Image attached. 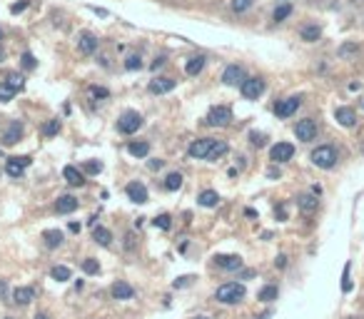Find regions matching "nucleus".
Wrapping results in <instances>:
<instances>
[{"mask_svg":"<svg viewBox=\"0 0 364 319\" xmlns=\"http://www.w3.org/2000/svg\"><path fill=\"white\" fill-rule=\"evenodd\" d=\"M50 277L55 279V282H65V279H70V270L63 267V264H58V267L50 270Z\"/></svg>","mask_w":364,"mask_h":319,"instance_id":"33","label":"nucleus"},{"mask_svg":"<svg viewBox=\"0 0 364 319\" xmlns=\"http://www.w3.org/2000/svg\"><path fill=\"white\" fill-rule=\"evenodd\" d=\"M92 239H95L97 244L108 247V244L113 242V232H110V230H105V227H100V225H95V227H92Z\"/></svg>","mask_w":364,"mask_h":319,"instance_id":"24","label":"nucleus"},{"mask_svg":"<svg viewBox=\"0 0 364 319\" xmlns=\"http://www.w3.org/2000/svg\"><path fill=\"white\" fill-rule=\"evenodd\" d=\"M63 177L68 180V185H73V187H82L85 185V177H82V172L78 167H73V165H68L65 170H63Z\"/></svg>","mask_w":364,"mask_h":319,"instance_id":"21","label":"nucleus"},{"mask_svg":"<svg viewBox=\"0 0 364 319\" xmlns=\"http://www.w3.org/2000/svg\"><path fill=\"white\" fill-rule=\"evenodd\" d=\"M70 232H80V225H78V222H70Z\"/></svg>","mask_w":364,"mask_h":319,"instance_id":"54","label":"nucleus"},{"mask_svg":"<svg viewBox=\"0 0 364 319\" xmlns=\"http://www.w3.org/2000/svg\"><path fill=\"white\" fill-rule=\"evenodd\" d=\"M362 108H364V102H362Z\"/></svg>","mask_w":364,"mask_h":319,"instance_id":"59","label":"nucleus"},{"mask_svg":"<svg viewBox=\"0 0 364 319\" xmlns=\"http://www.w3.org/2000/svg\"><path fill=\"white\" fill-rule=\"evenodd\" d=\"M125 68H127V70H140V68H142V60H140V55H130V58L125 60Z\"/></svg>","mask_w":364,"mask_h":319,"instance_id":"39","label":"nucleus"},{"mask_svg":"<svg viewBox=\"0 0 364 319\" xmlns=\"http://www.w3.org/2000/svg\"><path fill=\"white\" fill-rule=\"evenodd\" d=\"M222 155H227V142L217 140V142H215V147L210 150V155H207V160H217V157H222Z\"/></svg>","mask_w":364,"mask_h":319,"instance_id":"34","label":"nucleus"},{"mask_svg":"<svg viewBox=\"0 0 364 319\" xmlns=\"http://www.w3.org/2000/svg\"><path fill=\"white\" fill-rule=\"evenodd\" d=\"M110 292H113V297H115V299H132V297H135V289H132L127 282H122V279H118V282L113 284V289H110Z\"/></svg>","mask_w":364,"mask_h":319,"instance_id":"19","label":"nucleus"},{"mask_svg":"<svg viewBox=\"0 0 364 319\" xmlns=\"http://www.w3.org/2000/svg\"><path fill=\"white\" fill-rule=\"evenodd\" d=\"M240 92H242L244 100H257V97L265 92V80L262 78H244V82L240 85Z\"/></svg>","mask_w":364,"mask_h":319,"instance_id":"5","label":"nucleus"},{"mask_svg":"<svg viewBox=\"0 0 364 319\" xmlns=\"http://www.w3.org/2000/svg\"><path fill=\"white\" fill-rule=\"evenodd\" d=\"M33 299H35V289L33 287H18L13 292V302L15 304H30Z\"/></svg>","mask_w":364,"mask_h":319,"instance_id":"20","label":"nucleus"},{"mask_svg":"<svg viewBox=\"0 0 364 319\" xmlns=\"http://www.w3.org/2000/svg\"><path fill=\"white\" fill-rule=\"evenodd\" d=\"M299 35H302L304 42H317V40L322 38V28H320V25H304Z\"/></svg>","mask_w":364,"mask_h":319,"instance_id":"25","label":"nucleus"},{"mask_svg":"<svg viewBox=\"0 0 364 319\" xmlns=\"http://www.w3.org/2000/svg\"><path fill=\"white\" fill-rule=\"evenodd\" d=\"M197 202H200L202 207H217L220 195H217L215 190H202V192H200V197H197Z\"/></svg>","mask_w":364,"mask_h":319,"instance_id":"29","label":"nucleus"},{"mask_svg":"<svg viewBox=\"0 0 364 319\" xmlns=\"http://www.w3.org/2000/svg\"><path fill=\"white\" fill-rule=\"evenodd\" d=\"M127 152H130L132 157H147L150 145H147V142H142V140H140V142H130V145H127Z\"/></svg>","mask_w":364,"mask_h":319,"instance_id":"28","label":"nucleus"},{"mask_svg":"<svg viewBox=\"0 0 364 319\" xmlns=\"http://www.w3.org/2000/svg\"><path fill=\"white\" fill-rule=\"evenodd\" d=\"M230 122H232V110L227 105H217L207 113V125L212 127H227Z\"/></svg>","mask_w":364,"mask_h":319,"instance_id":"4","label":"nucleus"},{"mask_svg":"<svg viewBox=\"0 0 364 319\" xmlns=\"http://www.w3.org/2000/svg\"><path fill=\"white\" fill-rule=\"evenodd\" d=\"M292 157H294V145L292 142H277L270 150V160L272 162H289Z\"/></svg>","mask_w":364,"mask_h":319,"instance_id":"9","label":"nucleus"},{"mask_svg":"<svg viewBox=\"0 0 364 319\" xmlns=\"http://www.w3.org/2000/svg\"><path fill=\"white\" fill-rule=\"evenodd\" d=\"M165 65V58H158L155 63H152V70H158V68H162Z\"/></svg>","mask_w":364,"mask_h":319,"instance_id":"52","label":"nucleus"},{"mask_svg":"<svg viewBox=\"0 0 364 319\" xmlns=\"http://www.w3.org/2000/svg\"><path fill=\"white\" fill-rule=\"evenodd\" d=\"M192 279H195V277H190V275H185V277L175 279V284H172V287H175V289H177V287H187V284H192Z\"/></svg>","mask_w":364,"mask_h":319,"instance_id":"46","label":"nucleus"},{"mask_svg":"<svg viewBox=\"0 0 364 319\" xmlns=\"http://www.w3.org/2000/svg\"><path fill=\"white\" fill-rule=\"evenodd\" d=\"M60 132V120H47L45 125H42V135L45 137H53V135H58Z\"/></svg>","mask_w":364,"mask_h":319,"instance_id":"35","label":"nucleus"},{"mask_svg":"<svg viewBox=\"0 0 364 319\" xmlns=\"http://www.w3.org/2000/svg\"><path fill=\"white\" fill-rule=\"evenodd\" d=\"M302 105V97L299 95H294V97H284V100H280L277 105H275V115L277 118H289V115H294L297 113V108Z\"/></svg>","mask_w":364,"mask_h":319,"instance_id":"8","label":"nucleus"},{"mask_svg":"<svg viewBox=\"0 0 364 319\" xmlns=\"http://www.w3.org/2000/svg\"><path fill=\"white\" fill-rule=\"evenodd\" d=\"M82 272H85V275H97V272H100L97 259H82Z\"/></svg>","mask_w":364,"mask_h":319,"instance_id":"36","label":"nucleus"},{"mask_svg":"<svg viewBox=\"0 0 364 319\" xmlns=\"http://www.w3.org/2000/svg\"><path fill=\"white\" fill-rule=\"evenodd\" d=\"M294 135H297V140H302V142H312L315 137H317V122L315 120H299L297 125H294Z\"/></svg>","mask_w":364,"mask_h":319,"instance_id":"6","label":"nucleus"},{"mask_svg":"<svg viewBox=\"0 0 364 319\" xmlns=\"http://www.w3.org/2000/svg\"><path fill=\"white\" fill-rule=\"evenodd\" d=\"M78 50H80L82 55H92L97 50V38L92 33H82L80 38H78Z\"/></svg>","mask_w":364,"mask_h":319,"instance_id":"16","label":"nucleus"},{"mask_svg":"<svg viewBox=\"0 0 364 319\" xmlns=\"http://www.w3.org/2000/svg\"><path fill=\"white\" fill-rule=\"evenodd\" d=\"M55 209H58V215H70V212L78 209V199L73 197V195H63L55 202Z\"/></svg>","mask_w":364,"mask_h":319,"instance_id":"18","label":"nucleus"},{"mask_svg":"<svg viewBox=\"0 0 364 319\" xmlns=\"http://www.w3.org/2000/svg\"><path fill=\"white\" fill-rule=\"evenodd\" d=\"M244 294H247V289H244V284L240 282H227V284H222V287H217V302H222V304H237V302H242Z\"/></svg>","mask_w":364,"mask_h":319,"instance_id":"1","label":"nucleus"},{"mask_svg":"<svg viewBox=\"0 0 364 319\" xmlns=\"http://www.w3.org/2000/svg\"><path fill=\"white\" fill-rule=\"evenodd\" d=\"M42 239H45V244H47L50 249H55V247L63 244V232H60V230H45V232H42Z\"/></svg>","mask_w":364,"mask_h":319,"instance_id":"26","label":"nucleus"},{"mask_svg":"<svg viewBox=\"0 0 364 319\" xmlns=\"http://www.w3.org/2000/svg\"><path fill=\"white\" fill-rule=\"evenodd\" d=\"M252 3H254V0H232V10H235V13H244V10L252 8Z\"/></svg>","mask_w":364,"mask_h":319,"instance_id":"40","label":"nucleus"},{"mask_svg":"<svg viewBox=\"0 0 364 319\" xmlns=\"http://www.w3.org/2000/svg\"><path fill=\"white\" fill-rule=\"evenodd\" d=\"M0 40H3V30H0Z\"/></svg>","mask_w":364,"mask_h":319,"instance_id":"58","label":"nucleus"},{"mask_svg":"<svg viewBox=\"0 0 364 319\" xmlns=\"http://www.w3.org/2000/svg\"><path fill=\"white\" fill-rule=\"evenodd\" d=\"M142 115L140 113H135V110H127V113H122V118L118 120V132L122 135H132V132H137L140 127H142Z\"/></svg>","mask_w":364,"mask_h":319,"instance_id":"3","label":"nucleus"},{"mask_svg":"<svg viewBox=\"0 0 364 319\" xmlns=\"http://www.w3.org/2000/svg\"><path fill=\"white\" fill-rule=\"evenodd\" d=\"M334 118H337V122H339L342 127H354V125H357V113H354L352 108H337V110H334Z\"/></svg>","mask_w":364,"mask_h":319,"instance_id":"15","label":"nucleus"},{"mask_svg":"<svg viewBox=\"0 0 364 319\" xmlns=\"http://www.w3.org/2000/svg\"><path fill=\"white\" fill-rule=\"evenodd\" d=\"M357 50H359L357 45H342V47H339V55L344 58V55H352V52H357Z\"/></svg>","mask_w":364,"mask_h":319,"instance_id":"47","label":"nucleus"},{"mask_svg":"<svg viewBox=\"0 0 364 319\" xmlns=\"http://www.w3.org/2000/svg\"><path fill=\"white\" fill-rule=\"evenodd\" d=\"M275 264H277V267H280V270H282V267H287V257H284V254H280V257H277V262H275Z\"/></svg>","mask_w":364,"mask_h":319,"instance_id":"50","label":"nucleus"},{"mask_svg":"<svg viewBox=\"0 0 364 319\" xmlns=\"http://www.w3.org/2000/svg\"><path fill=\"white\" fill-rule=\"evenodd\" d=\"M204 68V58L202 55H195V58H190L187 60V65H185V73L190 75V78H195V75H200Z\"/></svg>","mask_w":364,"mask_h":319,"instance_id":"22","label":"nucleus"},{"mask_svg":"<svg viewBox=\"0 0 364 319\" xmlns=\"http://www.w3.org/2000/svg\"><path fill=\"white\" fill-rule=\"evenodd\" d=\"M289 15H292V5H289V3H282V5H277V8H275V13H272L275 23H282V20H287Z\"/></svg>","mask_w":364,"mask_h":319,"instance_id":"32","label":"nucleus"},{"mask_svg":"<svg viewBox=\"0 0 364 319\" xmlns=\"http://www.w3.org/2000/svg\"><path fill=\"white\" fill-rule=\"evenodd\" d=\"M90 92H92L95 97H110V92H108L105 87H97V85H92V87H90Z\"/></svg>","mask_w":364,"mask_h":319,"instance_id":"44","label":"nucleus"},{"mask_svg":"<svg viewBox=\"0 0 364 319\" xmlns=\"http://www.w3.org/2000/svg\"><path fill=\"white\" fill-rule=\"evenodd\" d=\"M15 92H18V87H15L10 80H3V82H0V102H10V100L15 97Z\"/></svg>","mask_w":364,"mask_h":319,"instance_id":"27","label":"nucleus"},{"mask_svg":"<svg viewBox=\"0 0 364 319\" xmlns=\"http://www.w3.org/2000/svg\"><path fill=\"white\" fill-rule=\"evenodd\" d=\"M270 317H272V314H270V312H267V314H262V317H259V319H270Z\"/></svg>","mask_w":364,"mask_h":319,"instance_id":"56","label":"nucleus"},{"mask_svg":"<svg viewBox=\"0 0 364 319\" xmlns=\"http://www.w3.org/2000/svg\"><path fill=\"white\" fill-rule=\"evenodd\" d=\"M90 10H92V13H97L100 18H108V10H105V8H92V5H90Z\"/></svg>","mask_w":364,"mask_h":319,"instance_id":"49","label":"nucleus"},{"mask_svg":"<svg viewBox=\"0 0 364 319\" xmlns=\"http://www.w3.org/2000/svg\"><path fill=\"white\" fill-rule=\"evenodd\" d=\"M277 294H280V292H277V287H275V284H267V287H262V289H259L257 299H259V302H275V299H277Z\"/></svg>","mask_w":364,"mask_h":319,"instance_id":"31","label":"nucleus"},{"mask_svg":"<svg viewBox=\"0 0 364 319\" xmlns=\"http://www.w3.org/2000/svg\"><path fill=\"white\" fill-rule=\"evenodd\" d=\"M249 137H252V145H257V147L265 145V135L262 132H249Z\"/></svg>","mask_w":364,"mask_h":319,"instance_id":"45","label":"nucleus"},{"mask_svg":"<svg viewBox=\"0 0 364 319\" xmlns=\"http://www.w3.org/2000/svg\"><path fill=\"white\" fill-rule=\"evenodd\" d=\"M35 319H50L47 314H35Z\"/></svg>","mask_w":364,"mask_h":319,"instance_id":"55","label":"nucleus"},{"mask_svg":"<svg viewBox=\"0 0 364 319\" xmlns=\"http://www.w3.org/2000/svg\"><path fill=\"white\" fill-rule=\"evenodd\" d=\"M349 270H352V264L347 262V264H344V272H342V292H352V279H349Z\"/></svg>","mask_w":364,"mask_h":319,"instance_id":"37","label":"nucleus"},{"mask_svg":"<svg viewBox=\"0 0 364 319\" xmlns=\"http://www.w3.org/2000/svg\"><path fill=\"white\" fill-rule=\"evenodd\" d=\"M222 82L225 85H242L244 82V70L240 68V65H227L225 68V73H222Z\"/></svg>","mask_w":364,"mask_h":319,"instance_id":"11","label":"nucleus"},{"mask_svg":"<svg viewBox=\"0 0 364 319\" xmlns=\"http://www.w3.org/2000/svg\"><path fill=\"white\" fill-rule=\"evenodd\" d=\"M180 187H182V175H180V172H170V175L165 177V190L175 192V190H180Z\"/></svg>","mask_w":364,"mask_h":319,"instance_id":"30","label":"nucleus"},{"mask_svg":"<svg viewBox=\"0 0 364 319\" xmlns=\"http://www.w3.org/2000/svg\"><path fill=\"white\" fill-rule=\"evenodd\" d=\"M277 217H280V220H287V212H284V207H282V204L277 207Z\"/></svg>","mask_w":364,"mask_h":319,"instance_id":"53","label":"nucleus"},{"mask_svg":"<svg viewBox=\"0 0 364 319\" xmlns=\"http://www.w3.org/2000/svg\"><path fill=\"white\" fill-rule=\"evenodd\" d=\"M195 319H210V317H195Z\"/></svg>","mask_w":364,"mask_h":319,"instance_id":"57","label":"nucleus"},{"mask_svg":"<svg viewBox=\"0 0 364 319\" xmlns=\"http://www.w3.org/2000/svg\"><path fill=\"white\" fill-rule=\"evenodd\" d=\"M297 204H299V209H302L304 215H312V212L317 209V204H320V199L315 197V195H302V197L297 199Z\"/></svg>","mask_w":364,"mask_h":319,"instance_id":"23","label":"nucleus"},{"mask_svg":"<svg viewBox=\"0 0 364 319\" xmlns=\"http://www.w3.org/2000/svg\"><path fill=\"white\" fill-rule=\"evenodd\" d=\"M215 142L217 140H212V137H202V140H195L190 147H187V155L195 160H207V155H210V150L215 147Z\"/></svg>","mask_w":364,"mask_h":319,"instance_id":"7","label":"nucleus"},{"mask_svg":"<svg viewBox=\"0 0 364 319\" xmlns=\"http://www.w3.org/2000/svg\"><path fill=\"white\" fill-rule=\"evenodd\" d=\"M5 319H10V317H5Z\"/></svg>","mask_w":364,"mask_h":319,"instance_id":"60","label":"nucleus"},{"mask_svg":"<svg viewBox=\"0 0 364 319\" xmlns=\"http://www.w3.org/2000/svg\"><path fill=\"white\" fill-rule=\"evenodd\" d=\"M30 162L33 160L28 157V155H23V157H10L8 160V165H5V172L10 175V177H23V172H25V167H30Z\"/></svg>","mask_w":364,"mask_h":319,"instance_id":"10","label":"nucleus"},{"mask_svg":"<svg viewBox=\"0 0 364 319\" xmlns=\"http://www.w3.org/2000/svg\"><path fill=\"white\" fill-rule=\"evenodd\" d=\"M82 170L90 172V175H97V172H102V162H85Z\"/></svg>","mask_w":364,"mask_h":319,"instance_id":"42","label":"nucleus"},{"mask_svg":"<svg viewBox=\"0 0 364 319\" xmlns=\"http://www.w3.org/2000/svg\"><path fill=\"white\" fill-rule=\"evenodd\" d=\"M125 192H127V197L132 199V202H137V204H145V202H147V187H145L142 182H130V185L125 187Z\"/></svg>","mask_w":364,"mask_h":319,"instance_id":"12","label":"nucleus"},{"mask_svg":"<svg viewBox=\"0 0 364 319\" xmlns=\"http://www.w3.org/2000/svg\"><path fill=\"white\" fill-rule=\"evenodd\" d=\"M10 82H13V85H15V87H18V90H23V78H20V75H10Z\"/></svg>","mask_w":364,"mask_h":319,"instance_id":"48","label":"nucleus"},{"mask_svg":"<svg viewBox=\"0 0 364 319\" xmlns=\"http://www.w3.org/2000/svg\"><path fill=\"white\" fill-rule=\"evenodd\" d=\"M152 222H155V227H160V230H165V232L172 227V222H170V215H158Z\"/></svg>","mask_w":364,"mask_h":319,"instance_id":"38","label":"nucleus"},{"mask_svg":"<svg viewBox=\"0 0 364 319\" xmlns=\"http://www.w3.org/2000/svg\"><path fill=\"white\" fill-rule=\"evenodd\" d=\"M175 85H177V82H175L172 78H158V80H152V82H150V87H147V90H150L152 95H165V92H172V90H175Z\"/></svg>","mask_w":364,"mask_h":319,"instance_id":"14","label":"nucleus"},{"mask_svg":"<svg viewBox=\"0 0 364 319\" xmlns=\"http://www.w3.org/2000/svg\"><path fill=\"white\" fill-rule=\"evenodd\" d=\"M215 264H217V267H222V270L235 272V270H240V267H242V259H240L237 254H215Z\"/></svg>","mask_w":364,"mask_h":319,"instance_id":"13","label":"nucleus"},{"mask_svg":"<svg viewBox=\"0 0 364 319\" xmlns=\"http://www.w3.org/2000/svg\"><path fill=\"white\" fill-rule=\"evenodd\" d=\"M20 137H23V125H20L18 120H13V122L8 125L5 135H3V142H5V145H15Z\"/></svg>","mask_w":364,"mask_h":319,"instance_id":"17","label":"nucleus"},{"mask_svg":"<svg viewBox=\"0 0 364 319\" xmlns=\"http://www.w3.org/2000/svg\"><path fill=\"white\" fill-rule=\"evenodd\" d=\"M162 167V160H152V162H150V170H160Z\"/></svg>","mask_w":364,"mask_h":319,"instance_id":"51","label":"nucleus"},{"mask_svg":"<svg viewBox=\"0 0 364 319\" xmlns=\"http://www.w3.org/2000/svg\"><path fill=\"white\" fill-rule=\"evenodd\" d=\"M309 160H312L320 170H332V167L337 165V150H334L332 145H320V147L312 150Z\"/></svg>","mask_w":364,"mask_h":319,"instance_id":"2","label":"nucleus"},{"mask_svg":"<svg viewBox=\"0 0 364 319\" xmlns=\"http://www.w3.org/2000/svg\"><path fill=\"white\" fill-rule=\"evenodd\" d=\"M20 63H23V68H25V70H33V68L38 65V63H35V58H33V52H23Z\"/></svg>","mask_w":364,"mask_h":319,"instance_id":"41","label":"nucleus"},{"mask_svg":"<svg viewBox=\"0 0 364 319\" xmlns=\"http://www.w3.org/2000/svg\"><path fill=\"white\" fill-rule=\"evenodd\" d=\"M28 5H30L28 0H20V3H13V5H10V13H13V15H18V13H23V10H25Z\"/></svg>","mask_w":364,"mask_h":319,"instance_id":"43","label":"nucleus"}]
</instances>
